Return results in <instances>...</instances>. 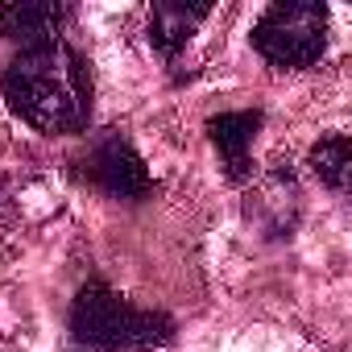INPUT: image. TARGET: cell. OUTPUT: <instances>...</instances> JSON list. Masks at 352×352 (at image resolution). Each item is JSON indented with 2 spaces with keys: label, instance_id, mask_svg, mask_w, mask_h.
Wrapping results in <instances>:
<instances>
[{
  "label": "cell",
  "instance_id": "cell-5",
  "mask_svg": "<svg viewBox=\"0 0 352 352\" xmlns=\"http://www.w3.org/2000/svg\"><path fill=\"white\" fill-rule=\"evenodd\" d=\"M261 129V112H220L208 120V137L228 170L232 183H245L253 174V162H249V149H253V137Z\"/></svg>",
  "mask_w": 352,
  "mask_h": 352
},
{
  "label": "cell",
  "instance_id": "cell-6",
  "mask_svg": "<svg viewBox=\"0 0 352 352\" xmlns=\"http://www.w3.org/2000/svg\"><path fill=\"white\" fill-rule=\"evenodd\" d=\"M67 17H71L67 5H50V0H9V5H0V34L13 38V42H25V46H38V42L58 38V25Z\"/></svg>",
  "mask_w": 352,
  "mask_h": 352
},
{
  "label": "cell",
  "instance_id": "cell-7",
  "mask_svg": "<svg viewBox=\"0 0 352 352\" xmlns=\"http://www.w3.org/2000/svg\"><path fill=\"white\" fill-rule=\"evenodd\" d=\"M208 17V5H187V0H157L149 9V46L157 54H179L195 25Z\"/></svg>",
  "mask_w": 352,
  "mask_h": 352
},
{
  "label": "cell",
  "instance_id": "cell-3",
  "mask_svg": "<svg viewBox=\"0 0 352 352\" xmlns=\"http://www.w3.org/2000/svg\"><path fill=\"white\" fill-rule=\"evenodd\" d=\"M253 46L265 63L282 71H302L327 50V9L311 0H278L261 13Z\"/></svg>",
  "mask_w": 352,
  "mask_h": 352
},
{
  "label": "cell",
  "instance_id": "cell-1",
  "mask_svg": "<svg viewBox=\"0 0 352 352\" xmlns=\"http://www.w3.org/2000/svg\"><path fill=\"white\" fill-rule=\"evenodd\" d=\"M9 108L38 133H79L91 120V75L63 38L25 46L5 67Z\"/></svg>",
  "mask_w": 352,
  "mask_h": 352
},
{
  "label": "cell",
  "instance_id": "cell-8",
  "mask_svg": "<svg viewBox=\"0 0 352 352\" xmlns=\"http://www.w3.org/2000/svg\"><path fill=\"white\" fill-rule=\"evenodd\" d=\"M311 170H315V179L331 191H348V179H352V145L344 133H331L323 137L315 149H311Z\"/></svg>",
  "mask_w": 352,
  "mask_h": 352
},
{
  "label": "cell",
  "instance_id": "cell-2",
  "mask_svg": "<svg viewBox=\"0 0 352 352\" xmlns=\"http://www.w3.org/2000/svg\"><path fill=\"white\" fill-rule=\"evenodd\" d=\"M71 331L100 352H145L174 336V323L157 311H141L104 282H87L71 302Z\"/></svg>",
  "mask_w": 352,
  "mask_h": 352
},
{
  "label": "cell",
  "instance_id": "cell-4",
  "mask_svg": "<svg viewBox=\"0 0 352 352\" xmlns=\"http://www.w3.org/2000/svg\"><path fill=\"white\" fill-rule=\"evenodd\" d=\"M83 179L112 195V199H141L149 191V174H145V162L137 157V149L120 137V133H100L87 153H83Z\"/></svg>",
  "mask_w": 352,
  "mask_h": 352
}]
</instances>
